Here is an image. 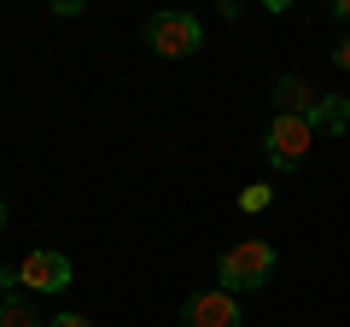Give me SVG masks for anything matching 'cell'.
Segmentation results:
<instances>
[{
	"label": "cell",
	"instance_id": "cell-1",
	"mask_svg": "<svg viewBox=\"0 0 350 327\" xmlns=\"http://www.w3.org/2000/svg\"><path fill=\"white\" fill-rule=\"evenodd\" d=\"M275 246L269 239H239V246H228L222 257H216V280H222V292H257L269 287V275H275Z\"/></svg>",
	"mask_w": 350,
	"mask_h": 327
},
{
	"label": "cell",
	"instance_id": "cell-2",
	"mask_svg": "<svg viewBox=\"0 0 350 327\" xmlns=\"http://www.w3.org/2000/svg\"><path fill=\"white\" fill-rule=\"evenodd\" d=\"M140 36H146V47L158 53V59H193V53L204 47V24L193 12H152Z\"/></svg>",
	"mask_w": 350,
	"mask_h": 327
},
{
	"label": "cell",
	"instance_id": "cell-3",
	"mask_svg": "<svg viewBox=\"0 0 350 327\" xmlns=\"http://www.w3.org/2000/svg\"><path fill=\"white\" fill-rule=\"evenodd\" d=\"M310 146H315V129H310V117H280V112H275L269 135H262L269 170H298V164L310 158Z\"/></svg>",
	"mask_w": 350,
	"mask_h": 327
},
{
	"label": "cell",
	"instance_id": "cell-4",
	"mask_svg": "<svg viewBox=\"0 0 350 327\" xmlns=\"http://www.w3.org/2000/svg\"><path fill=\"white\" fill-rule=\"evenodd\" d=\"M181 327H245V310H239L234 292L222 287H204L181 304Z\"/></svg>",
	"mask_w": 350,
	"mask_h": 327
},
{
	"label": "cell",
	"instance_id": "cell-5",
	"mask_svg": "<svg viewBox=\"0 0 350 327\" xmlns=\"http://www.w3.org/2000/svg\"><path fill=\"white\" fill-rule=\"evenodd\" d=\"M70 275H76L70 257H64V252H47V246L29 252L24 263H18V280H24L29 292H64V287H70Z\"/></svg>",
	"mask_w": 350,
	"mask_h": 327
},
{
	"label": "cell",
	"instance_id": "cell-6",
	"mask_svg": "<svg viewBox=\"0 0 350 327\" xmlns=\"http://www.w3.org/2000/svg\"><path fill=\"white\" fill-rule=\"evenodd\" d=\"M269 100H275V112H280V117H310L321 94H315L310 82H304V76H275V88H269Z\"/></svg>",
	"mask_w": 350,
	"mask_h": 327
},
{
	"label": "cell",
	"instance_id": "cell-7",
	"mask_svg": "<svg viewBox=\"0 0 350 327\" xmlns=\"http://www.w3.org/2000/svg\"><path fill=\"white\" fill-rule=\"evenodd\" d=\"M310 129H315V140H321V135H345V129H350V100H345V94H321L315 112H310Z\"/></svg>",
	"mask_w": 350,
	"mask_h": 327
},
{
	"label": "cell",
	"instance_id": "cell-8",
	"mask_svg": "<svg viewBox=\"0 0 350 327\" xmlns=\"http://www.w3.org/2000/svg\"><path fill=\"white\" fill-rule=\"evenodd\" d=\"M0 327H47L36 315V304H24V298H6L0 304Z\"/></svg>",
	"mask_w": 350,
	"mask_h": 327
},
{
	"label": "cell",
	"instance_id": "cell-9",
	"mask_svg": "<svg viewBox=\"0 0 350 327\" xmlns=\"http://www.w3.org/2000/svg\"><path fill=\"white\" fill-rule=\"evenodd\" d=\"M269 205H275V187H262V181H251V187L239 193V211H245V216H257V211H269Z\"/></svg>",
	"mask_w": 350,
	"mask_h": 327
},
{
	"label": "cell",
	"instance_id": "cell-10",
	"mask_svg": "<svg viewBox=\"0 0 350 327\" xmlns=\"http://www.w3.org/2000/svg\"><path fill=\"white\" fill-rule=\"evenodd\" d=\"M47 327H94V322H88V315H76V310H59Z\"/></svg>",
	"mask_w": 350,
	"mask_h": 327
},
{
	"label": "cell",
	"instance_id": "cell-11",
	"mask_svg": "<svg viewBox=\"0 0 350 327\" xmlns=\"http://www.w3.org/2000/svg\"><path fill=\"white\" fill-rule=\"evenodd\" d=\"M12 287H18V269H6V263H0V304L12 298Z\"/></svg>",
	"mask_w": 350,
	"mask_h": 327
},
{
	"label": "cell",
	"instance_id": "cell-12",
	"mask_svg": "<svg viewBox=\"0 0 350 327\" xmlns=\"http://www.w3.org/2000/svg\"><path fill=\"white\" fill-rule=\"evenodd\" d=\"M333 64H338V70H345V76H350V36H345V41H338V47H333Z\"/></svg>",
	"mask_w": 350,
	"mask_h": 327
},
{
	"label": "cell",
	"instance_id": "cell-13",
	"mask_svg": "<svg viewBox=\"0 0 350 327\" xmlns=\"http://www.w3.org/2000/svg\"><path fill=\"white\" fill-rule=\"evenodd\" d=\"M333 18H345V24H350V0H333Z\"/></svg>",
	"mask_w": 350,
	"mask_h": 327
},
{
	"label": "cell",
	"instance_id": "cell-14",
	"mask_svg": "<svg viewBox=\"0 0 350 327\" xmlns=\"http://www.w3.org/2000/svg\"><path fill=\"white\" fill-rule=\"evenodd\" d=\"M6 216H12V211H6V193H0V234H6Z\"/></svg>",
	"mask_w": 350,
	"mask_h": 327
}]
</instances>
